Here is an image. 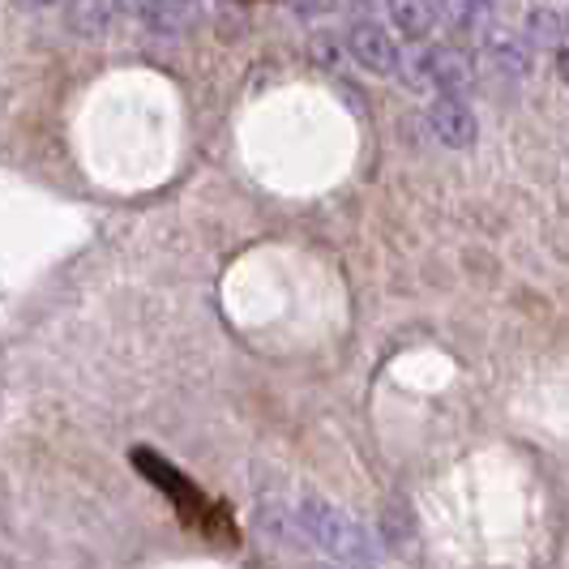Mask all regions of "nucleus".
<instances>
[{"instance_id": "f257e3e1", "label": "nucleus", "mask_w": 569, "mask_h": 569, "mask_svg": "<svg viewBox=\"0 0 569 569\" xmlns=\"http://www.w3.org/2000/svg\"><path fill=\"white\" fill-rule=\"evenodd\" d=\"M296 531H300V540H309L317 552H326L335 566L342 569H377V540H372V531L360 522V518H351L347 510L339 506H330V501H321V497H305L300 506H296Z\"/></svg>"}, {"instance_id": "f03ea898", "label": "nucleus", "mask_w": 569, "mask_h": 569, "mask_svg": "<svg viewBox=\"0 0 569 569\" xmlns=\"http://www.w3.org/2000/svg\"><path fill=\"white\" fill-rule=\"evenodd\" d=\"M347 57L356 60V64H365L369 73H395L402 52L386 27L360 22V27H351V34H347Z\"/></svg>"}, {"instance_id": "7ed1b4c3", "label": "nucleus", "mask_w": 569, "mask_h": 569, "mask_svg": "<svg viewBox=\"0 0 569 569\" xmlns=\"http://www.w3.org/2000/svg\"><path fill=\"white\" fill-rule=\"evenodd\" d=\"M428 129H432V138L446 146H462L476 142V112L462 103V99H450V94H441V99H432L428 103Z\"/></svg>"}, {"instance_id": "20e7f679", "label": "nucleus", "mask_w": 569, "mask_h": 569, "mask_svg": "<svg viewBox=\"0 0 569 569\" xmlns=\"http://www.w3.org/2000/svg\"><path fill=\"white\" fill-rule=\"evenodd\" d=\"M138 13L159 34H180L193 22V0H138Z\"/></svg>"}, {"instance_id": "39448f33", "label": "nucleus", "mask_w": 569, "mask_h": 569, "mask_svg": "<svg viewBox=\"0 0 569 569\" xmlns=\"http://www.w3.org/2000/svg\"><path fill=\"white\" fill-rule=\"evenodd\" d=\"M390 18H395V27H399L402 34H411V39H425L428 30L437 27L432 0H390Z\"/></svg>"}, {"instance_id": "423d86ee", "label": "nucleus", "mask_w": 569, "mask_h": 569, "mask_svg": "<svg viewBox=\"0 0 569 569\" xmlns=\"http://www.w3.org/2000/svg\"><path fill=\"white\" fill-rule=\"evenodd\" d=\"M566 18L561 13H552V9H531V18H527V39L531 43H548V48H561L566 43Z\"/></svg>"}, {"instance_id": "0eeeda50", "label": "nucleus", "mask_w": 569, "mask_h": 569, "mask_svg": "<svg viewBox=\"0 0 569 569\" xmlns=\"http://www.w3.org/2000/svg\"><path fill=\"white\" fill-rule=\"evenodd\" d=\"M488 57H492V64H497L501 73H510V78H522V73L531 69V57H527V48H522V43H513V39H501V43H492V48H488Z\"/></svg>"}, {"instance_id": "6e6552de", "label": "nucleus", "mask_w": 569, "mask_h": 569, "mask_svg": "<svg viewBox=\"0 0 569 569\" xmlns=\"http://www.w3.org/2000/svg\"><path fill=\"white\" fill-rule=\"evenodd\" d=\"M446 4H450V18L462 30H480L492 18V0H446Z\"/></svg>"}, {"instance_id": "1a4fd4ad", "label": "nucleus", "mask_w": 569, "mask_h": 569, "mask_svg": "<svg viewBox=\"0 0 569 569\" xmlns=\"http://www.w3.org/2000/svg\"><path fill=\"white\" fill-rule=\"evenodd\" d=\"M557 69H561V78H566V82H569V48H566V52H561V60H557Z\"/></svg>"}, {"instance_id": "9d476101", "label": "nucleus", "mask_w": 569, "mask_h": 569, "mask_svg": "<svg viewBox=\"0 0 569 569\" xmlns=\"http://www.w3.org/2000/svg\"><path fill=\"white\" fill-rule=\"evenodd\" d=\"M30 4H39V9H52V4H60V0H30Z\"/></svg>"}]
</instances>
